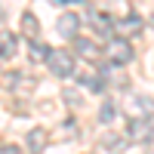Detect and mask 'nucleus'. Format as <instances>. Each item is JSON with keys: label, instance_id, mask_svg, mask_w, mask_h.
Here are the masks:
<instances>
[{"label": "nucleus", "instance_id": "obj_5", "mask_svg": "<svg viewBox=\"0 0 154 154\" xmlns=\"http://www.w3.org/2000/svg\"><path fill=\"white\" fill-rule=\"evenodd\" d=\"M74 49L80 56H86L89 62H99V56H102V49L93 43V40H86V37H74Z\"/></svg>", "mask_w": 154, "mask_h": 154}, {"label": "nucleus", "instance_id": "obj_10", "mask_svg": "<svg viewBox=\"0 0 154 154\" xmlns=\"http://www.w3.org/2000/svg\"><path fill=\"white\" fill-rule=\"evenodd\" d=\"M22 34H28V40H37V34H40V22H37L31 12L22 16Z\"/></svg>", "mask_w": 154, "mask_h": 154}, {"label": "nucleus", "instance_id": "obj_3", "mask_svg": "<svg viewBox=\"0 0 154 154\" xmlns=\"http://www.w3.org/2000/svg\"><path fill=\"white\" fill-rule=\"evenodd\" d=\"M151 136H154L151 117H130V123H126V139H130V142L145 145V142H151Z\"/></svg>", "mask_w": 154, "mask_h": 154}, {"label": "nucleus", "instance_id": "obj_13", "mask_svg": "<svg viewBox=\"0 0 154 154\" xmlns=\"http://www.w3.org/2000/svg\"><path fill=\"white\" fill-rule=\"evenodd\" d=\"M114 114H117V111H114V105H111V102H105V105H102V111H99V120H102V123H111Z\"/></svg>", "mask_w": 154, "mask_h": 154}, {"label": "nucleus", "instance_id": "obj_1", "mask_svg": "<svg viewBox=\"0 0 154 154\" xmlns=\"http://www.w3.org/2000/svg\"><path fill=\"white\" fill-rule=\"evenodd\" d=\"M105 56H108L111 65H126V62L133 59V43L126 40V37L111 34V37H108V43H105Z\"/></svg>", "mask_w": 154, "mask_h": 154}, {"label": "nucleus", "instance_id": "obj_15", "mask_svg": "<svg viewBox=\"0 0 154 154\" xmlns=\"http://www.w3.org/2000/svg\"><path fill=\"white\" fill-rule=\"evenodd\" d=\"M53 3H71V0H53Z\"/></svg>", "mask_w": 154, "mask_h": 154}, {"label": "nucleus", "instance_id": "obj_14", "mask_svg": "<svg viewBox=\"0 0 154 154\" xmlns=\"http://www.w3.org/2000/svg\"><path fill=\"white\" fill-rule=\"evenodd\" d=\"M0 154H22L16 145H0Z\"/></svg>", "mask_w": 154, "mask_h": 154}, {"label": "nucleus", "instance_id": "obj_12", "mask_svg": "<svg viewBox=\"0 0 154 154\" xmlns=\"http://www.w3.org/2000/svg\"><path fill=\"white\" fill-rule=\"evenodd\" d=\"M28 56H31V62H46V56H49V46H43L40 40H31V46H28Z\"/></svg>", "mask_w": 154, "mask_h": 154}, {"label": "nucleus", "instance_id": "obj_11", "mask_svg": "<svg viewBox=\"0 0 154 154\" xmlns=\"http://www.w3.org/2000/svg\"><path fill=\"white\" fill-rule=\"evenodd\" d=\"M80 83L89 89V93H105V80L99 74H80Z\"/></svg>", "mask_w": 154, "mask_h": 154}, {"label": "nucleus", "instance_id": "obj_6", "mask_svg": "<svg viewBox=\"0 0 154 154\" xmlns=\"http://www.w3.org/2000/svg\"><path fill=\"white\" fill-rule=\"evenodd\" d=\"M25 142H28V151H31V154H43V148H46V142H49V136H46V130H31Z\"/></svg>", "mask_w": 154, "mask_h": 154}, {"label": "nucleus", "instance_id": "obj_8", "mask_svg": "<svg viewBox=\"0 0 154 154\" xmlns=\"http://www.w3.org/2000/svg\"><path fill=\"white\" fill-rule=\"evenodd\" d=\"M16 34H9V31H3L0 34V59H12L16 56Z\"/></svg>", "mask_w": 154, "mask_h": 154}, {"label": "nucleus", "instance_id": "obj_7", "mask_svg": "<svg viewBox=\"0 0 154 154\" xmlns=\"http://www.w3.org/2000/svg\"><path fill=\"white\" fill-rule=\"evenodd\" d=\"M89 22H93V28H96L99 34H108V37L114 34V19H111V16H102V12L93 9V12H89Z\"/></svg>", "mask_w": 154, "mask_h": 154}, {"label": "nucleus", "instance_id": "obj_4", "mask_svg": "<svg viewBox=\"0 0 154 154\" xmlns=\"http://www.w3.org/2000/svg\"><path fill=\"white\" fill-rule=\"evenodd\" d=\"M56 31L62 37H68V40H74V37L80 34V16H77V12H62L56 19Z\"/></svg>", "mask_w": 154, "mask_h": 154}, {"label": "nucleus", "instance_id": "obj_9", "mask_svg": "<svg viewBox=\"0 0 154 154\" xmlns=\"http://www.w3.org/2000/svg\"><path fill=\"white\" fill-rule=\"evenodd\" d=\"M117 25V28H123V31H130V34H136V31H142V16H139V12H130V16H123L120 22H114Z\"/></svg>", "mask_w": 154, "mask_h": 154}, {"label": "nucleus", "instance_id": "obj_2", "mask_svg": "<svg viewBox=\"0 0 154 154\" xmlns=\"http://www.w3.org/2000/svg\"><path fill=\"white\" fill-rule=\"evenodd\" d=\"M49 71H53L56 77H71L74 74V56L68 53V49H49Z\"/></svg>", "mask_w": 154, "mask_h": 154}]
</instances>
